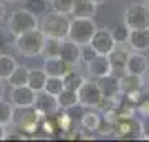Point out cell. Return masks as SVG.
<instances>
[{
    "label": "cell",
    "mask_w": 149,
    "mask_h": 142,
    "mask_svg": "<svg viewBox=\"0 0 149 142\" xmlns=\"http://www.w3.org/2000/svg\"><path fill=\"white\" fill-rule=\"evenodd\" d=\"M148 83H149V71H148Z\"/></svg>",
    "instance_id": "74e56055"
},
{
    "label": "cell",
    "mask_w": 149,
    "mask_h": 142,
    "mask_svg": "<svg viewBox=\"0 0 149 142\" xmlns=\"http://www.w3.org/2000/svg\"><path fill=\"white\" fill-rule=\"evenodd\" d=\"M63 83H65V88L73 89V91H78V89L81 88V84L85 83V78H83V76H81L78 71L70 69L68 73L63 76Z\"/></svg>",
    "instance_id": "d4e9b609"
},
{
    "label": "cell",
    "mask_w": 149,
    "mask_h": 142,
    "mask_svg": "<svg viewBox=\"0 0 149 142\" xmlns=\"http://www.w3.org/2000/svg\"><path fill=\"white\" fill-rule=\"evenodd\" d=\"M63 88H65L63 78H58V76H48L47 84H45V89L43 91H47V93H50V94H53V96H58Z\"/></svg>",
    "instance_id": "f1b7e54d"
},
{
    "label": "cell",
    "mask_w": 149,
    "mask_h": 142,
    "mask_svg": "<svg viewBox=\"0 0 149 142\" xmlns=\"http://www.w3.org/2000/svg\"><path fill=\"white\" fill-rule=\"evenodd\" d=\"M38 28V18L32 10L28 8H17L12 12L8 18V33L15 38L22 33H27L30 30Z\"/></svg>",
    "instance_id": "3957f363"
},
{
    "label": "cell",
    "mask_w": 149,
    "mask_h": 142,
    "mask_svg": "<svg viewBox=\"0 0 149 142\" xmlns=\"http://www.w3.org/2000/svg\"><path fill=\"white\" fill-rule=\"evenodd\" d=\"M70 21L71 20L68 18V15H63V13H58V12L52 10L48 13H45V17L42 20V25H40V30L50 38L65 40V38H68Z\"/></svg>",
    "instance_id": "7a4b0ae2"
},
{
    "label": "cell",
    "mask_w": 149,
    "mask_h": 142,
    "mask_svg": "<svg viewBox=\"0 0 149 142\" xmlns=\"http://www.w3.org/2000/svg\"><path fill=\"white\" fill-rule=\"evenodd\" d=\"M95 56H98V53L93 50V46H91L90 43H88V45H81V61H83V63L85 64L90 63Z\"/></svg>",
    "instance_id": "4dcf8cb0"
},
{
    "label": "cell",
    "mask_w": 149,
    "mask_h": 142,
    "mask_svg": "<svg viewBox=\"0 0 149 142\" xmlns=\"http://www.w3.org/2000/svg\"><path fill=\"white\" fill-rule=\"evenodd\" d=\"M35 96L37 93L28 86V84H23V86H17V88H12L10 93V103L15 106V109H23V107H33V103H35Z\"/></svg>",
    "instance_id": "30bf717a"
},
{
    "label": "cell",
    "mask_w": 149,
    "mask_h": 142,
    "mask_svg": "<svg viewBox=\"0 0 149 142\" xmlns=\"http://www.w3.org/2000/svg\"><path fill=\"white\" fill-rule=\"evenodd\" d=\"M74 0H50L52 10L63 13V15H71V8H73Z\"/></svg>",
    "instance_id": "f546056e"
},
{
    "label": "cell",
    "mask_w": 149,
    "mask_h": 142,
    "mask_svg": "<svg viewBox=\"0 0 149 142\" xmlns=\"http://www.w3.org/2000/svg\"><path fill=\"white\" fill-rule=\"evenodd\" d=\"M58 56L61 60H65L66 63H70L71 66H76L81 61V46L78 43L71 42L70 38H65L60 43Z\"/></svg>",
    "instance_id": "8fae6325"
},
{
    "label": "cell",
    "mask_w": 149,
    "mask_h": 142,
    "mask_svg": "<svg viewBox=\"0 0 149 142\" xmlns=\"http://www.w3.org/2000/svg\"><path fill=\"white\" fill-rule=\"evenodd\" d=\"M7 137V131H5V126L3 124H0V141H3Z\"/></svg>",
    "instance_id": "836d02e7"
},
{
    "label": "cell",
    "mask_w": 149,
    "mask_h": 142,
    "mask_svg": "<svg viewBox=\"0 0 149 142\" xmlns=\"http://www.w3.org/2000/svg\"><path fill=\"white\" fill-rule=\"evenodd\" d=\"M129 33H131V30L126 26V23H124V21L116 23V25L111 28V35H113V38H114L116 45H124V43H128Z\"/></svg>",
    "instance_id": "4316f807"
},
{
    "label": "cell",
    "mask_w": 149,
    "mask_h": 142,
    "mask_svg": "<svg viewBox=\"0 0 149 142\" xmlns=\"http://www.w3.org/2000/svg\"><path fill=\"white\" fill-rule=\"evenodd\" d=\"M149 71V60L148 56H144L141 51H134L129 55L128 58V64L124 73L129 74H136V76H144Z\"/></svg>",
    "instance_id": "4fadbf2b"
},
{
    "label": "cell",
    "mask_w": 149,
    "mask_h": 142,
    "mask_svg": "<svg viewBox=\"0 0 149 142\" xmlns=\"http://www.w3.org/2000/svg\"><path fill=\"white\" fill-rule=\"evenodd\" d=\"M128 45L134 51H148L149 50V28L144 30H131L128 38Z\"/></svg>",
    "instance_id": "e0dca14e"
},
{
    "label": "cell",
    "mask_w": 149,
    "mask_h": 142,
    "mask_svg": "<svg viewBox=\"0 0 149 142\" xmlns=\"http://www.w3.org/2000/svg\"><path fill=\"white\" fill-rule=\"evenodd\" d=\"M96 8L98 5L91 0H74L71 15L74 18H93L96 15Z\"/></svg>",
    "instance_id": "ac0fdd59"
},
{
    "label": "cell",
    "mask_w": 149,
    "mask_h": 142,
    "mask_svg": "<svg viewBox=\"0 0 149 142\" xmlns=\"http://www.w3.org/2000/svg\"><path fill=\"white\" fill-rule=\"evenodd\" d=\"M28 73L30 69L23 64H18L15 68V71L10 74V78L7 79V83L10 84L12 88H17V86H23V84L28 83Z\"/></svg>",
    "instance_id": "603a6c76"
},
{
    "label": "cell",
    "mask_w": 149,
    "mask_h": 142,
    "mask_svg": "<svg viewBox=\"0 0 149 142\" xmlns=\"http://www.w3.org/2000/svg\"><path fill=\"white\" fill-rule=\"evenodd\" d=\"M144 2H146V3H148V5H149V0H144Z\"/></svg>",
    "instance_id": "f35d334b"
},
{
    "label": "cell",
    "mask_w": 149,
    "mask_h": 142,
    "mask_svg": "<svg viewBox=\"0 0 149 142\" xmlns=\"http://www.w3.org/2000/svg\"><path fill=\"white\" fill-rule=\"evenodd\" d=\"M100 119L101 116L100 114H96L93 111H86L81 114V127L85 129V131H98V126H100Z\"/></svg>",
    "instance_id": "cb8c5ba5"
},
{
    "label": "cell",
    "mask_w": 149,
    "mask_h": 142,
    "mask_svg": "<svg viewBox=\"0 0 149 142\" xmlns=\"http://www.w3.org/2000/svg\"><path fill=\"white\" fill-rule=\"evenodd\" d=\"M2 81V79H0ZM2 96H3V84L0 83V99H2Z\"/></svg>",
    "instance_id": "d590c367"
},
{
    "label": "cell",
    "mask_w": 149,
    "mask_h": 142,
    "mask_svg": "<svg viewBox=\"0 0 149 142\" xmlns=\"http://www.w3.org/2000/svg\"><path fill=\"white\" fill-rule=\"evenodd\" d=\"M143 88H144L143 76H136V74L126 73L123 78H119V89H121L123 96L138 93V91H141Z\"/></svg>",
    "instance_id": "2e32d148"
},
{
    "label": "cell",
    "mask_w": 149,
    "mask_h": 142,
    "mask_svg": "<svg viewBox=\"0 0 149 142\" xmlns=\"http://www.w3.org/2000/svg\"><path fill=\"white\" fill-rule=\"evenodd\" d=\"M18 66L17 60L7 53H0V79L7 81L10 78V74L15 71V68Z\"/></svg>",
    "instance_id": "7402d4cb"
},
{
    "label": "cell",
    "mask_w": 149,
    "mask_h": 142,
    "mask_svg": "<svg viewBox=\"0 0 149 142\" xmlns=\"http://www.w3.org/2000/svg\"><path fill=\"white\" fill-rule=\"evenodd\" d=\"M60 43H61V40H58V38H50V37H47V40H45V45H43L42 56H45V58H53V56H58Z\"/></svg>",
    "instance_id": "83f0119b"
},
{
    "label": "cell",
    "mask_w": 149,
    "mask_h": 142,
    "mask_svg": "<svg viewBox=\"0 0 149 142\" xmlns=\"http://www.w3.org/2000/svg\"><path fill=\"white\" fill-rule=\"evenodd\" d=\"M123 21L129 30H144L149 28V5L148 3H134L124 10Z\"/></svg>",
    "instance_id": "5b68a950"
},
{
    "label": "cell",
    "mask_w": 149,
    "mask_h": 142,
    "mask_svg": "<svg viewBox=\"0 0 149 142\" xmlns=\"http://www.w3.org/2000/svg\"><path fill=\"white\" fill-rule=\"evenodd\" d=\"M73 68L74 66H71L70 63H66V61L61 60L60 56L45 58V64H43V69H45V73H47L48 76H58V78H63L65 74Z\"/></svg>",
    "instance_id": "9a60e30c"
},
{
    "label": "cell",
    "mask_w": 149,
    "mask_h": 142,
    "mask_svg": "<svg viewBox=\"0 0 149 142\" xmlns=\"http://www.w3.org/2000/svg\"><path fill=\"white\" fill-rule=\"evenodd\" d=\"M78 101H80L81 107H98L103 101V93L98 81L95 79H85V83L81 84V88L78 91Z\"/></svg>",
    "instance_id": "8992f818"
},
{
    "label": "cell",
    "mask_w": 149,
    "mask_h": 142,
    "mask_svg": "<svg viewBox=\"0 0 149 142\" xmlns=\"http://www.w3.org/2000/svg\"><path fill=\"white\" fill-rule=\"evenodd\" d=\"M15 119V106L12 103H7V101L0 99V124H10Z\"/></svg>",
    "instance_id": "484cf974"
},
{
    "label": "cell",
    "mask_w": 149,
    "mask_h": 142,
    "mask_svg": "<svg viewBox=\"0 0 149 142\" xmlns=\"http://www.w3.org/2000/svg\"><path fill=\"white\" fill-rule=\"evenodd\" d=\"M7 46V38H5V33L0 32V50H3Z\"/></svg>",
    "instance_id": "1f68e13d"
},
{
    "label": "cell",
    "mask_w": 149,
    "mask_h": 142,
    "mask_svg": "<svg viewBox=\"0 0 149 142\" xmlns=\"http://www.w3.org/2000/svg\"><path fill=\"white\" fill-rule=\"evenodd\" d=\"M98 84L101 88V93H103V98L106 99H119L121 98V89H119V78L108 74L104 78H100L98 79Z\"/></svg>",
    "instance_id": "5bb4252c"
},
{
    "label": "cell",
    "mask_w": 149,
    "mask_h": 142,
    "mask_svg": "<svg viewBox=\"0 0 149 142\" xmlns=\"http://www.w3.org/2000/svg\"><path fill=\"white\" fill-rule=\"evenodd\" d=\"M113 134L118 139H141L143 137V122H139L133 116L118 117L114 122Z\"/></svg>",
    "instance_id": "52a82bcc"
},
{
    "label": "cell",
    "mask_w": 149,
    "mask_h": 142,
    "mask_svg": "<svg viewBox=\"0 0 149 142\" xmlns=\"http://www.w3.org/2000/svg\"><path fill=\"white\" fill-rule=\"evenodd\" d=\"M45 40H47V35L40 28H35V30L15 37V48L25 58H35L42 55Z\"/></svg>",
    "instance_id": "6da1fadb"
},
{
    "label": "cell",
    "mask_w": 149,
    "mask_h": 142,
    "mask_svg": "<svg viewBox=\"0 0 149 142\" xmlns=\"http://www.w3.org/2000/svg\"><path fill=\"white\" fill-rule=\"evenodd\" d=\"M96 23L93 18H73L70 21V32L68 38L78 45H88L96 32Z\"/></svg>",
    "instance_id": "277c9868"
},
{
    "label": "cell",
    "mask_w": 149,
    "mask_h": 142,
    "mask_svg": "<svg viewBox=\"0 0 149 142\" xmlns=\"http://www.w3.org/2000/svg\"><path fill=\"white\" fill-rule=\"evenodd\" d=\"M48 74L45 73V69H30L28 73V86L32 88L35 93L45 89V84H47Z\"/></svg>",
    "instance_id": "44dd1931"
},
{
    "label": "cell",
    "mask_w": 149,
    "mask_h": 142,
    "mask_svg": "<svg viewBox=\"0 0 149 142\" xmlns=\"http://www.w3.org/2000/svg\"><path fill=\"white\" fill-rule=\"evenodd\" d=\"M129 55H131V53H129L126 48H119L116 45V48L108 55V60H109V63H111L113 73H118V71H124V69H126Z\"/></svg>",
    "instance_id": "d6986e66"
},
{
    "label": "cell",
    "mask_w": 149,
    "mask_h": 142,
    "mask_svg": "<svg viewBox=\"0 0 149 142\" xmlns=\"http://www.w3.org/2000/svg\"><path fill=\"white\" fill-rule=\"evenodd\" d=\"M86 68H88L90 76L91 78H95V79L104 78V76H108V74L113 73L111 63H109L108 56H104V55H98V56H95L90 63H86Z\"/></svg>",
    "instance_id": "7c38bea8"
},
{
    "label": "cell",
    "mask_w": 149,
    "mask_h": 142,
    "mask_svg": "<svg viewBox=\"0 0 149 142\" xmlns=\"http://www.w3.org/2000/svg\"><path fill=\"white\" fill-rule=\"evenodd\" d=\"M90 45L98 55H104V56H108L116 48V42L111 35V30H108V28H96Z\"/></svg>",
    "instance_id": "9c48e42d"
},
{
    "label": "cell",
    "mask_w": 149,
    "mask_h": 142,
    "mask_svg": "<svg viewBox=\"0 0 149 142\" xmlns=\"http://www.w3.org/2000/svg\"><path fill=\"white\" fill-rule=\"evenodd\" d=\"M3 18H5V7H3L2 0H0V23L3 21Z\"/></svg>",
    "instance_id": "d6a6232c"
},
{
    "label": "cell",
    "mask_w": 149,
    "mask_h": 142,
    "mask_svg": "<svg viewBox=\"0 0 149 142\" xmlns=\"http://www.w3.org/2000/svg\"><path fill=\"white\" fill-rule=\"evenodd\" d=\"M56 99H58L60 109H73V107H76V106L80 104L78 93L73 89H68V88H63L61 93L56 96Z\"/></svg>",
    "instance_id": "ffe728a7"
},
{
    "label": "cell",
    "mask_w": 149,
    "mask_h": 142,
    "mask_svg": "<svg viewBox=\"0 0 149 142\" xmlns=\"http://www.w3.org/2000/svg\"><path fill=\"white\" fill-rule=\"evenodd\" d=\"M33 109L37 111L40 116H55L58 114L60 111V104L56 96L50 94L47 91H38L37 96H35V103H33Z\"/></svg>",
    "instance_id": "ba28073f"
},
{
    "label": "cell",
    "mask_w": 149,
    "mask_h": 142,
    "mask_svg": "<svg viewBox=\"0 0 149 142\" xmlns=\"http://www.w3.org/2000/svg\"><path fill=\"white\" fill-rule=\"evenodd\" d=\"M5 2H18V0H5Z\"/></svg>",
    "instance_id": "8d00e7d4"
},
{
    "label": "cell",
    "mask_w": 149,
    "mask_h": 142,
    "mask_svg": "<svg viewBox=\"0 0 149 142\" xmlns=\"http://www.w3.org/2000/svg\"><path fill=\"white\" fill-rule=\"evenodd\" d=\"M91 2H95L96 5H103V3H104L106 0H91Z\"/></svg>",
    "instance_id": "e575fe53"
}]
</instances>
